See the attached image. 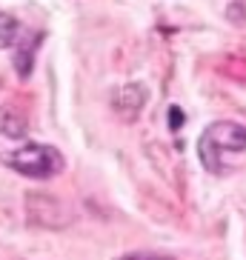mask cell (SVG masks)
<instances>
[{
    "instance_id": "3957f363",
    "label": "cell",
    "mask_w": 246,
    "mask_h": 260,
    "mask_svg": "<svg viewBox=\"0 0 246 260\" xmlns=\"http://www.w3.org/2000/svg\"><path fill=\"white\" fill-rule=\"evenodd\" d=\"M26 117L9 106H0V135L3 138H23L26 135Z\"/></svg>"
},
{
    "instance_id": "7a4b0ae2",
    "label": "cell",
    "mask_w": 246,
    "mask_h": 260,
    "mask_svg": "<svg viewBox=\"0 0 246 260\" xmlns=\"http://www.w3.org/2000/svg\"><path fill=\"white\" fill-rule=\"evenodd\" d=\"M6 166L20 172L23 177H35V180H46V177H54L63 172V154L54 149V146L46 143H26L15 152H9L6 157Z\"/></svg>"
},
{
    "instance_id": "8992f818",
    "label": "cell",
    "mask_w": 246,
    "mask_h": 260,
    "mask_svg": "<svg viewBox=\"0 0 246 260\" xmlns=\"http://www.w3.org/2000/svg\"><path fill=\"white\" fill-rule=\"evenodd\" d=\"M169 115H172V129H177V126L183 123V112H180L177 106H172V112H169Z\"/></svg>"
},
{
    "instance_id": "5b68a950",
    "label": "cell",
    "mask_w": 246,
    "mask_h": 260,
    "mask_svg": "<svg viewBox=\"0 0 246 260\" xmlns=\"http://www.w3.org/2000/svg\"><path fill=\"white\" fill-rule=\"evenodd\" d=\"M117 260H172L166 254H155V252H135V254H123Z\"/></svg>"
},
{
    "instance_id": "6da1fadb",
    "label": "cell",
    "mask_w": 246,
    "mask_h": 260,
    "mask_svg": "<svg viewBox=\"0 0 246 260\" xmlns=\"http://www.w3.org/2000/svg\"><path fill=\"white\" fill-rule=\"evenodd\" d=\"M243 152H246V129L232 120L212 123L198 140L200 163L212 175H226Z\"/></svg>"
},
{
    "instance_id": "277c9868",
    "label": "cell",
    "mask_w": 246,
    "mask_h": 260,
    "mask_svg": "<svg viewBox=\"0 0 246 260\" xmlns=\"http://www.w3.org/2000/svg\"><path fill=\"white\" fill-rule=\"evenodd\" d=\"M17 38V20L15 17H9L6 12H0V49L12 46Z\"/></svg>"
}]
</instances>
